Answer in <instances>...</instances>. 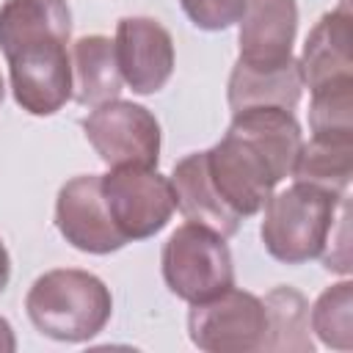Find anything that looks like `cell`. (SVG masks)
Instances as JSON below:
<instances>
[{
  "instance_id": "obj_14",
  "label": "cell",
  "mask_w": 353,
  "mask_h": 353,
  "mask_svg": "<svg viewBox=\"0 0 353 353\" xmlns=\"http://www.w3.org/2000/svg\"><path fill=\"white\" fill-rule=\"evenodd\" d=\"M303 80L298 61H290L276 69H256L245 63H234L229 74V108L232 113L245 110V108H284L295 110L301 102Z\"/></svg>"
},
{
  "instance_id": "obj_23",
  "label": "cell",
  "mask_w": 353,
  "mask_h": 353,
  "mask_svg": "<svg viewBox=\"0 0 353 353\" xmlns=\"http://www.w3.org/2000/svg\"><path fill=\"white\" fill-rule=\"evenodd\" d=\"M3 97H6V83H3V74H0V105H3Z\"/></svg>"
},
{
  "instance_id": "obj_10",
  "label": "cell",
  "mask_w": 353,
  "mask_h": 353,
  "mask_svg": "<svg viewBox=\"0 0 353 353\" xmlns=\"http://www.w3.org/2000/svg\"><path fill=\"white\" fill-rule=\"evenodd\" d=\"M121 80L132 94H157L174 74V39L168 28L152 17H124L113 36Z\"/></svg>"
},
{
  "instance_id": "obj_5",
  "label": "cell",
  "mask_w": 353,
  "mask_h": 353,
  "mask_svg": "<svg viewBox=\"0 0 353 353\" xmlns=\"http://www.w3.org/2000/svg\"><path fill=\"white\" fill-rule=\"evenodd\" d=\"M160 268L165 287L190 306L234 287V265L226 237L193 221H185L171 232L160 254Z\"/></svg>"
},
{
  "instance_id": "obj_21",
  "label": "cell",
  "mask_w": 353,
  "mask_h": 353,
  "mask_svg": "<svg viewBox=\"0 0 353 353\" xmlns=\"http://www.w3.org/2000/svg\"><path fill=\"white\" fill-rule=\"evenodd\" d=\"M17 350V339H14V328L11 323L0 314V353H14Z\"/></svg>"
},
{
  "instance_id": "obj_22",
  "label": "cell",
  "mask_w": 353,
  "mask_h": 353,
  "mask_svg": "<svg viewBox=\"0 0 353 353\" xmlns=\"http://www.w3.org/2000/svg\"><path fill=\"white\" fill-rule=\"evenodd\" d=\"M8 279H11V256H8L6 243L0 240V295H3L6 287H8Z\"/></svg>"
},
{
  "instance_id": "obj_3",
  "label": "cell",
  "mask_w": 353,
  "mask_h": 353,
  "mask_svg": "<svg viewBox=\"0 0 353 353\" xmlns=\"http://www.w3.org/2000/svg\"><path fill=\"white\" fill-rule=\"evenodd\" d=\"M25 312L33 328L55 342H88L108 325L113 298L99 276L77 268H55L30 284Z\"/></svg>"
},
{
  "instance_id": "obj_13",
  "label": "cell",
  "mask_w": 353,
  "mask_h": 353,
  "mask_svg": "<svg viewBox=\"0 0 353 353\" xmlns=\"http://www.w3.org/2000/svg\"><path fill=\"white\" fill-rule=\"evenodd\" d=\"M171 188H174L176 210L185 215V221L201 223V226H207L223 237L237 234L243 218L234 215L223 204V199L218 196V190L210 179V171H207V154L204 152H193L174 165Z\"/></svg>"
},
{
  "instance_id": "obj_17",
  "label": "cell",
  "mask_w": 353,
  "mask_h": 353,
  "mask_svg": "<svg viewBox=\"0 0 353 353\" xmlns=\"http://www.w3.org/2000/svg\"><path fill=\"white\" fill-rule=\"evenodd\" d=\"M270 336L265 350H312L309 339V303L295 287H276L265 298Z\"/></svg>"
},
{
  "instance_id": "obj_19",
  "label": "cell",
  "mask_w": 353,
  "mask_h": 353,
  "mask_svg": "<svg viewBox=\"0 0 353 353\" xmlns=\"http://www.w3.org/2000/svg\"><path fill=\"white\" fill-rule=\"evenodd\" d=\"M309 130L314 138H353V83L312 94Z\"/></svg>"
},
{
  "instance_id": "obj_8",
  "label": "cell",
  "mask_w": 353,
  "mask_h": 353,
  "mask_svg": "<svg viewBox=\"0 0 353 353\" xmlns=\"http://www.w3.org/2000/svg\"><path fill=\"white\" fill-rule=\"evenodd\" d=\"M83 132L108 168H157L160 124L143 105L127 99L102 102L83 119Z\"/></svg>"
},
{
  "instance_id": "obj_9",
  "label": "cell",
  "mask_w": 353,
  "mask_h": 353,
  "mask_svg": "<svg viewBox=\"0 0 353 353\" xmlns=\"http://www.w3.org/2000/svg\"><path fill=\"white\" fill-rule=\"evenodd\" d=\"M55 226L72 248L85 254H113L127 245L105 207L99 174H80L58 190Z\"/></svg>"
},
{
  "instance_id": "obj_18",
  "label": "cell",
  "mask_w": 353,
  "mask_h": 353,
  "mask_svg": "<svg viewBox=\"0 0 353 353\" xmlns=\"http://www.w3.org/2000/svg\"><path fill=\"white\" fill-rule=\"evenodd\" d=\"M309 323L325 347L353 350V284L345 279L323 290L309 312Z\"/></svg>"
},
{
  "instance_id": "obj_11",
  "label": "cell",
  "mask_w": 353,
  "mask_h": 353,
  "mask_svg": "<svg viewBox=\"0 0 353 353\" xmlns=\"http://www.w3.org/2000/svg\"><path fill=\"white\" fill-rule=\"evenodd\" d=\"M301 80L314 94L331 85L353 83V14L350 0H339L309 30L298 58Z\"/></svg>"
},
{
  "instance_id": "obj_12",
  "label": "cell",
  "mask_w": 353,
  "mask_h": 353,
  "mask_svg": "<svg viewBox=\"0 0 353 353\" xmlns=\"http://www.w3.org/2000/svg\"><path fill=\"white\" fill-rule=\"evenodd\" d=\"M298 33V3L295 0H245L240 17V63L256 69H276L292 58Z\"/></svg>"
},
{
  "instance_id": "obj_4",
  "label": "cell",
  "mask_w": 353,
  "mask_h": 353,
  "mask_svg": "<svg viewBox=\"0 0 353 353\" xmlns=\"http://www.w3.org/2000/svg\"><path fill=\"white\" fill-rule=\"evenodd\" d=\"M342 204L345 196L306 182H292L270 193L259 226L268 254L284 265H303L323 256Z\"/></svg>"
},
{
  "instance_id": "obj_20",
  "label": "cell",
  "mask_w": 353,
  "mask_h": 353,
  "mask_svg": "<svg viewBox=\"0 0 353 353\" xmlns=\"http://www.w3.org/2000/svg\"><path fill=\"white\" fill-rule=\"evenodd\" d=\"M199 30H226L240 22L245 0H179Z\"/></svg>"
},
{
  "instance_id": "obj_2",
  "label": "cell",
  "mask_w": 353,
  "mask_h": 353,
  "mask_svg": "<svg viewBox=\"0 0 353 353\" xmlns=\"http://www.w3.org/2000/svg\"><path fill=\"white\" fill-rule=\"evenodd\" d=\"M301 143L292 110L245 108L232 113L226 135L204 152L210 179L223 204L240 218L256 215L276 185L290 176Z\"/></svg>"
},
{
  "instance_id": "obj_7",
  "label": "cell",
  "mask_w": 353,
  "mask_h": 353,
  "mask_svg": "<svg viewBox=\"0 0 353 353\" xmlns=\"http://www.w3.org/2000/svg\"><path fill=\"white\" fill-rule=\"evenodd\" d=\"M99 179L105 207L127 243L157 234L176 210L171 179L157 168L121 165L110 168Z\"/></svg>"
},
{
  "instance_id": "obj_15",
  "label": "cell",
  "mask_w": 353,
  "mask_h": 353,
  "mask_svg": "<svg viewBox=\"0 0 353 353\" xmlns=\"http://www.w3.org/2000/svg\"><path fill=\"white\" fill-rule=\"evenodd\" d=\"M72 80H74L72 97L85 108H97L102 102L119 99L124 80L116 63L113 39L99 33L77 39L72 44Z\"/></svg>"
},
{
  "instance_id": "obj_1",
  "label": "cell",
  "mask_w": 353,
  "mask_h": 353,
  "mask_svg": "<svg viewBox=\"0 0 353 353\" xmlns=\"http://www.w3.org/2000/svg\"><path fill=\"white\" fill-rule=\"evenodd\" d=\"M69 39L66 0H6L0 6V52L8 61L14 99L25 113L52 116L72 99Z\"/></svg>"
},
{
  "instance_id": "obj_6",
  "label": "cell",
  "mask_w": 353,
  "mask_h": 353,
  "mask_svg": "<svg viewBox=\"0 0 353 353\" xmlns=\"http://www.w3.org/2000/svg\"><path fill=\"white\" fill-rule=\"evenodd\" d=\"M188 334L190 342L207 353L265 350L270 336L268 306L254 292L229 287L226 292L190 306Z\"/></svg>"
},
{
  "instance_id": "obj_16",
  "label": "cell",
  "mask_w": 353,
  "mask_h": 353,
  "mask_svg": "<svg viewBox=\"0 0 353 353\" xmlns=\"http://www.w3.org/2000/svg\"><path fill=\"white\" fill-rule=\"evenodd\" d=\"M290 176L345 196L353 176V138H309L301 143Z\"/></svg>"
}]
</instances>
